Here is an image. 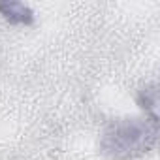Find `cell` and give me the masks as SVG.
<instances>
[{"label": "cell", "mask_w": 160, "mask_h": 160, "mask_svg": "<svg viewBox=\"0 0 160 160\" xmlns=\"http://www.w3.org/2000/svg\"><path fill=\"white\" fill-rule=\"evenodd\" d=\"M152 141L154 128H149L147 122H139L138 119H134L113 124L106 132L102 147L113 158H128L134 152L145 151L149 145H152Z\"/></svg>", "instance_id": "1"}, {"label": "cell", "mask_w": 160, "mask_h": 160, "mask_svg": "<svg viewBox=\"0 0 160 160\" xmlns=\"http://www.w3.org/2000/svg\"><path fill=\"white\" fill-rule=\"evenodd\" d=\"M0 13L12 25H30L34 19L32 10L21 2H2L0 4Z\"/></svg>", "instance_id": "2"}, {"label": "cell", "mask_w": 160, "mask_h": 160, "mask_svg": "<svg viewBox=\"0 0 160 160\" xmlns=\"http://www.w3.org/2000/svg\"><path fill=\"white\" fill-rule=\"evenodd\" d=\"M139 106L143 108V109H154V106H156V92L154 91H143L141 94H139Z\"/></svg>", "instance_id": "3"}]
</instances>
